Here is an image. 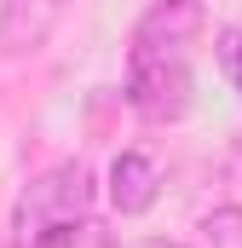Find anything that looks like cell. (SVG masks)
I'll list each match as a JSON object with an SVG mask.
<instances>
[{"instance_id": "3", "label": "cell", "mask_w": 242, "mask_h": 248, "mask_svg": "<svg viewBox=\"0 0 242 248\" xmlns=\"http://www.w3.org/2000/svg\"><path fill=\"white\" fill-rule=\"evenodd\" d=\"M196 35H202V0H150L133 23L127 58H190Z\"/></svg>"}, {"instance_id": "8", "label": "cell", "mask_w": 242, "mask_h": 248, "mask_svg": "<svg viewBox=\"0 0 242 248\" xmlns=\"http://www.w3.org/2000/svg\"><path fill=\"white\" fill-rule=\"evenodd\" d=\"M52 6H63V0H52Z\"/></svg>"}, {"instance_id": "4", "label": "cell", "mask_w": 242, "mask_h": 248, "mask_svg": "<svg viewBox=\"0 0 242 248\" xmlns=\"http://www.w3.org/2000/svg\"><path fill=\"white\" fill-rule=\"evenodd\" d=\"M156 196H162L156 162L144 150H121L110 162V202H116V214H144V208H156Z\"/></svg>"}, {"instance_id": "1", "label": "cell", "mask_w": 242, "mask_h": 248, "mask_svg": "<svg viewBox=\"0 0 242 248\" xmlns=\"http://www.w3.org/2000/svg\"><path fill=\"white\" fill-rule=\"evenodd\" d=\"M92 196H98V185H92V168L87 162L46 168L35 185H23V196L12 202V248H29L52 225H81L92 214Z\"/></svg>"}, {"instance_id": "6", "label": "cell", "mask_w": 242, "mask_h": 248, "mask_svg": "<svg viewBox=\"0 0 242 248\" xmlns=\"http://www.w3.org/2000/svg\"><path fill=\"white\" fill-rule=\"evenodd\" d=\"M81 243V225H52V231H41L29 248H75Z\"/></svg>"}, {"instance_id": "5", "label": "cell", "mask_w": 242, "mask_h": 248, "mask_svg": "<svg viewBox=\"0 0 242 248\" xmlns=\"http://www.w3.org/2000/svg\"><path fill=\"white\" fill-rule=\"evenodd\" d=\"M219 69H225V81L242 93V29H225L219 35Z\"/></svg>"}, {"instance_id": "7", "label": "cell", "mask_w": 242, "mask_h": 248, "mask_svg": "<svg viewBox=\"0 0 242 248\" xmlns=\"http://www.w3.org/2000/svg\"><path fill=\"white\" fill-rule=\"evenodd\" d=\"M138 248H184V243H167V237H150V243H138Z\"/></svg>"}, {"instance_id": "2", "label": "cell", "mask_w": 242, "mask_h": 248, "mask_svg": "<svg viewBox=\"0 0 242 248\" xmlns=\"http://www.w3.org/2000/svg\"><path fill=\"white\" fill-rule=\"evenodd\" d=\"M127 104L144 122H179L196 104L190 58H127Z\"/></svg>"}]
</instances>
